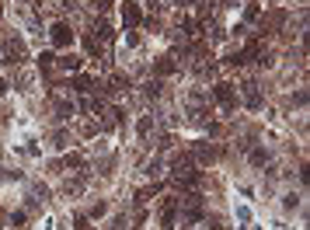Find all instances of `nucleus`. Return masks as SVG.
I'll return each instance as SVG.
<instances>
[{
	"label": "nucleus",
	"instance_id": "6e6552de",
	"mask_svg": "<svg viewBox=\"0 0 310 230\" xmlns=\"http://www.w3.org/2000/svg\"><path fill=\"white\" fill-rule=\"evenodd\" d=\"M77 230H91V227H87V220H84V216L77 220Z\"/></svg>",
	"mask_w": 310,
	"mask_h": 230
},
{
	"label": "nucleus",
	"instance_id": "7ed1b4c3",
	"mask_svg": "<svg viewBox=\"0 0 310 230\" xmlns=\"http://www.w3.org/2000/svg\"><path fill=\"white\" fill-rule=\"evenodd\" d=\"M213 94H216V101H220L223 108H230L233 101H237V98H233V84H216V87H213Z\"/></svg>",
	"mask_w": 310,
	"mask_h": 230
},
{
	"label": "nucleus",
	"instance_id": "f257e3e1",
	"mask_svg": "<svg viewBox=\"0 0 310 230\" xmlns=\"http://www.w3.org/2000/svg\"><path fill=\"white\" fill-rule=\"evenodd\" d=\"M178 206H181V199H174V195H167V199L160 202V223H164V230L174 227V213H178Z\"/></svg>",
	"mask_w": 310,
	"mask_h": 230
},
{
	"label": "nucleus",
	"instance_id": "f03ea898",
	"mask_svg": "<svg viewBox=\"0 0 310 230\" xmlns=\"http://www.w3.org/2000/svg\"><path fill=\"white\" fill-rule=\"evenodd\" d=\"M70 42H74V28H70V25H56V28H53V46L63 49V46H70Z\"/></svg>",
	"mask_w": 310,
	"mask_h": 230
},
{
	"label": "nucleus",
	"instance_id": "39448f33",
	"mask_svg": "<svg viewBox=\"0 0 310 230\" xmlns=\"http://www.w3.org/2000/svg\"><path fill=\"white\" fill-rule=\"evenodd\" d=\"M122 18H126L129 25H140V18H143V14H140V7H136V4H126V7H122Z\"/></svg>",
	"mask_w": 310,
	"mask_h": 230
},
{
	"label": "nucleus",
	"instance_id": "423d86ee",
	"mask_svg": "<svg viewBox=\"0 0 310 230\" xmlns=\"http://www.w3.org/2000/svg\"><path fill=\"white\" fill-rule=\"evenodd\" d=\"M60 67H63V70H77L80 60H77V56H67V60H60Z\"/></svg>",
	"mask_w": 310,
	"mask_h": 230
},
{
	"label": "nucleus",
	"instance_id": "0eeeda50",
	"mask_svg": "<svg viewBox=\"0 0 310 230\" xmlns=\"http://www.w3.org/2000/svg\"><path fill=\"white\" fill-rule=\"evenodd\" d=\"M251 160H254V164H265V160H268V153H265V150H254V157H251Z\"/></svg>",
	"mask_w": 310,
	"mask_h": 230
},
{
	"label": "nucleus",
	"instance_id": "20e7f679",
	"mask_svg": "<svg viewBox=\"0 0 310 230\" xmlns=\"http://www.w3.org/2000/svg\"><path fill=\"white\" fill-rule=\"evenodd\" d=\"M244 101H247L251 108L261 105V98H258V84H244Z\"/></svg>",
	"mask_w": 310,
	"mask_h": 230
}]
</instances>
